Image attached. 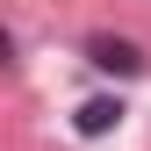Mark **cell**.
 <instances>
[{"instance_id":"1","label":"cell","mask_w":151,"mask_h":151,"mask_svg":"<svg viewBox=\"0 0 151 151\" xmlns=\"http://www.w3.org/2000/svg\"><path fill=\"white\" fill-rule=\"evenodd\" d=\"M86 65L93 72H115V79H137L144 72V50L129 36H86Z\"/></svg>"},{"instance_id":"2","label":"cell","mask_w":151,"mask_h":151,"mask_svg":"<svg viewBox=\"0 0 151 151\" xmlns=\"http://www.w3.org/2000/svg\"><path fill=\"white\" fill-rule=\"evenodd\" d=\"M115 122H122V101H115V93H93V101H79V115H72L79 137H108Z\"/></svg>"}]
</instances>
